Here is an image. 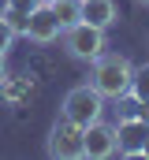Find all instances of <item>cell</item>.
I'll return each instance as SVG.
<instances>
[{
	"label": "cell",
	"instance_id": "cell-1",
	"mask_svg": "<svg viewBox=\"0 0 149 160\" xmlns=\"http://www.w3.org/2000/svg\"><path fill=\"white\" fill-rule=\"evenodd\" d=\"M131 78H134V67L127 56L119 52H101L93 60V89L105 97V101H123L131 93Z\"/></svg>",
	"mask_w": 149,
	"mask_h": 160
},
{
	"label": "cell",
	"instance_id": "cell-2",
	"mask_svg": "<svg viewBox=\"0 0 149 160\" xmlns=\"http://www.w3.org/2000/svg\"><path fill=\"white\" fill-rule=\"evenodd\" d=\"M60 116H67V119L78 123V127H90L93 119L105 116V97H101L93 86H74V89H67V97H64Z\"/></svg>",
	"mask_w": 149,
	"mask_h": 160
},
{
	"label": "cell",
	"instance_id": "cell-3",
	"mask_svg": "<svg viewBox=\"0 0 149 160\" xmlns=\"http://www.w3.org/2000/svg\"><path fill=\"white\" fill-rule=\"evenodd\" d=\"M86 127H78V123H71L67 116H60L56 119V127L49 130V157L56 160H78L86 157Z\"/></svg>",
	"mask_w": 149,
	"mask_h": 160
},
{
	"label": "cell",
	"instance_id": "cell-4",
	"mask_svg": "<svg viewBox=\"0 0 149 160\" xmlns=\"http://www.w3.org/2000/svg\"><path fill=\"white\" fill-rule=\"evenodd\" d=\"M60 38H64V45H67V52H71L74 60H90L93 63L105 52V30L101 26H90V22H74Z\"/></svg>",
	"mask_w": 149,
	"mask_h": 160
},
{
	"label": "cell",
	"instance_id": "cell-5",
	"mask_svg": "<svg viewBox=\"0 0 149 160\" xmlns=\"http://www.w3.org/2000/svg\"><path fill=\"white\" fill-rule=\"evenodd\" d=\"M116 149L123 157H149V123L138 116H127L116 127Z\"/></svg>",
	"mask_w": 149,
	"mask_h": 160
},
{
	"label": "cell",
	"instance_id": "cell-6",
	"mask_svg": "<svg viewBox=\"0 0 149 160\" xmlns=\"http://www.w3.org/2000/svg\"><path fill=\"white\" fill-rule=\"evenodd\" d=\"M60 34H64L60 19L52 15V8H49V4H41V8L30 11V19H26V34H23V38L37 41V45H52V41H60Z\"/></svg>",
	"mask_w": 149,
	"mask_h": 160
},
{
	"label": "cell",
	"instance_id": "cell-7",
	"mask_svg": "<svg viewBox=\"0 0 149 160\" xmlns=\"http://www.w3.org/2000/svg\"><path fill=\"white\" fill-rule=\"evenodd\" d=\"M82 138H86V157L90 160H108L119 153L116 149V127H108L105 119H93Z\"/></svg>",
	"mask_w": 149,
	"mask_h": 160
},
{
	"label": "cell",
	"instance_id": "cell-8",
	"mask_svg": "<svg viewBox=\"0 0 149 160\" xmlns=\"http://www.w3.org/2000/svg\"><path fill=\"white\" fill-rule=\"evenodd\" d=\"M82 22L108 30L112 22H116V4L112 0H82Z\"/></svg>",
	"mask_w": 149,
	"mask_h": 160
},
{
	"label": "cell",
	"instance_id": "cell-9",
	"mask_svg": "<svg viewBox=\"0 0 149 160\" xmlns=\"http://www.w3.org/2000/svg\"><path fill=\"white\" fill-rule=\"evenodd\" d=\"M49 8H52V15L60 19V26H64V30L74 26V22H82V0H52Z\"/></svg>",
	"mask_w": 149,
	"mask_h": 160
},
{
	"label": "cell",
	"instance_id": "cell-10",
	"mask_svg": "<svg viewBox=\"0 0 149 160\" xmlns=\"http://www.w3.org/2000/svg\"><path fill=\"white\" fill-rule=\"evenodd\" d=\"M134 101H149V63L146 67H134V78H131V93Z\"/></svg>",
	"mask_w": 149,
	"mask_h": 160
},
{
	"label": "cell",
	"instance_id": "cell-11",
	"mask_svg": "<svg viewBox=\"0 0 149 160\" xmlns=\"http://www.w3.org/2000/svg\"><path fill=\"white\" fill-rule=\"evenodd\" d=\"M0 19H4V22H8L19 38L26 34V19H30V15H23V11H15V8H4V11H0Z\"/></svg>",
	"mask_w": 149,
	"mask_h": 160
},
{
	"label": "cell",
	"instance_id": "cell-12",
	"mask_svg": "<svg viewBox=\"0 0 149 160\" xmlns=\"http://www.w3.org/2000/svg\"><path fill=\"white\" fill-rule=\"evenodd\" d=\"M15 38H19V34H15V30H11V26L0 19V52H4V56H8V48L15 45Z\"/></svg>",
	"mask_w": 149,
	"mask_h": 160
},
{
	"label": "cell",
	"instance_id": "cell-13",
	"mask_svg": "<svg viewBox=\"0 0 149 160\" xmlns=\"http://www.w3.org/2000/svg\"><path fill=\"white\" fill-rule=\"evenodd\" d=\"M4 8H15V11H23V15H30L34 8H41V0H4Z\"/></svg>",
	"mask_w": 149,
	"mask_h": 160
},
{
	"label": "cell",
	"instance_id": "cell-14",
	"mask_svg": "<svg viewBox=\"0 0 149 160\" xmlns=\"http://www.w3.org/2000/svg\"><path fill=\"white\" fill-rule=\"evenodd\" d=\"M134 116H138V119H146V123H149V101H138V112H134Z\"/></svg>",
	"mask_w": 149,
	"mask_h": 160
},
{
	"label": "cell",
	"instance_id": "cell-15",
	"mask_svg": "<svg viewBox=\"0 0 149 160\" xmlns=\"http://www.w3.org/2000/svg\"><path fill=\"white\" fill-rule=\"evenodd\" d=\"M4 78H8V60H4V52H0V86H4Z\"/></svg>",
	"mask_w": 149,
	"mask_h": 160
},
{
	"label": "cell",
	"instance_id": "cell-16",
	"mask_svg": "<svg viewBox=\"0 0 149 160\" xmlns=\"http://www.w3.org/2000/svg\"><path fill=\"white\" fill-rule=\"evenodd\" d=\"M138 4H146V8H149V0H138Z\"/></svg>",
	"mask_w": 149,
	"mask_h": 160
},
{
	"label": "cell",
	"instance_id": "cell-17",
	"mask_svg": "<svg viewBox=\"0 0 149 160\" xmlns=\"http://www.w3.org/2000/svg\"><path fill=\"white\" fill-rule=\"evenodd\" d=\"M41 4H52V0H41Z\"/></svg>",
	"mask_w": 149,
	"mask_h": 160
}]
</instances>
